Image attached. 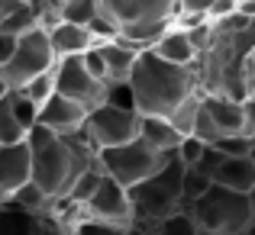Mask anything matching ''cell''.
I'll use <instances>...</instances> for the list:
<instances>
[{
	"mask_svg": "<svg viewBox=\"0 0 255 235\" xmlns=\"http://www.w3.org/2000/svg\"><path fill=\"white\" fill-rule=\"evenodd\" d=\"M49 36V45H52V55L55 58H65V55H81L94 45V36L87 26H78V23H68V19H58L55 26L45 29Z\"/></svg>",
	"mask_w": 255,
	"mask_h": 235,
	"instance_id": "16",
	"label": "cell"
},
{
	"mask_svg": "<svg viewBox=\"0 0 255 235\" xmlns=\"http://www.w3.org/2000/svg\"><path fill=\"white\" fill-rule=\"evenodd\" d=\"M100 0H62V19L68 23H78V26H87L97 13Z\"/></svg>",
	"mask_w": 255,
	"mask_h": 235,
	"instance_id": "28",
	"label": "cell"
},
{
	"mask_svg": "<svg viewBox=\"0 0 255 235\" xmlns=\"http://www.w3.org/2000/svg\"><path fill=\"white\" fill-rule=\"evenodd\" d=\"M36 216L39 213H26L13 206L10 200L0 203V235H36Z\"/></svg>",
	"mask_w": 255,
	"mask_h": 235,
	"instance_id": "20",
	"label": "cell"
},
{
	"mask_svg": "<svg viewBox=\"0 0 255 235\" xmlns=\"http://www.w3.org/2000/svg\"><path fill=\"white\" fill-rule=\"evenodd\" d=\"M239 80H243V97L249 100V93L255 90V52H249L243 62V71H239Z\"/></svg>",
	"mask_w": 255,
	"mask_h": 235,
	"instance_id": "34",
	"label": "cell"
},
{
	"mask_svg": "<svg viewBox=\"0 0 255 235\" xmlns=\"http://www.w3.org/2000/svg\"><path fill=\"white\" fill-rule=\"evenodd\" d=\"M181 174H184V164L178 161V155H171L145 180L126 187L129 210H132L129 226H139V229H145L152 235L162 219H168L171 213L181 210Z\"/></svg>",
	"mask_w": 255,
	"mask_h": 235,
	"instance_id": "5",
	"label": "cell"
},
{
	"mask_svg": "<svg viewBox=\"0 0 255 235\" xmlns=\"http://www.w3.org/2000/svg\"><path fill=\"white\" fill-rule=\"evenodd\" d=\"M249 200H252V216H255V187L249 190Z\"/></svg>",
	"mask_w": 255,
	"mask_h": 235,
	"instance_id": "40",
	"label": "cell"
},
{
	"mask_svg": "<svg viewBox=\"0 0 255 235\" xmlns=\"http://www.w3.org/2000/svg\"><path fill=\"white\" fill-rule=\"evenodd\" d=\"M52 65H55V55H52L49 36H45L42 26H36V29L16 36L13 55L0 65V80H3L6 87H23L36 75L52 71Z\"/></svg>",
	"mask_w": 255,
	"mask_h": 235,
	"instance_id": "9",
	"label": "cell"
},
{
	"mask_svg": "<svg viewBox=\"0 0 255 235\" xmlns=\"http://www.w3.org/2000/svg\"><path fill=\"white\" fill-rule=\"evenodd\" d=\"M84 116H87L84 106L75 103V100H68L58 90H52L49 97H45V103L36 110V123L45 126V129H52V132H62V136H78Z\"/></svg>",
	"mask_w": 255,
	"mask_h": 235,
	"instance_id": "13",
	"label": "cell"
},
{
	"mask_svg": "<svg viewBox=\"0 0 255 235\" xmlns=\"http://www.w3.org/2000/svg\"><path fill=\"white\" fill-rule=\"evenodd\" d=\"M81 62H84V68L91 71L97 80H104V58H100V52L94 49V45H91L87 52H81ZM104 84H107V80H104Z\"/></svg>",
	"mask_w": 255,
	"mask_h": 235,
	"instance_id": "35",
	"label": "cell"
},
{
	"mask_svg": "<svg viewBox=\"0 0 255 235\" xmlns=\"http://www.w3.org/2000/svg\"><path fill=\"white\" fill-rule=\"evenodd\" d=\"M29 6L42 29H49V26H55L62 19V0H29Z\"/></svg>",
	"mask_w": 255,
	"mask_h": 235,
	"instance_id": "30",
	"label": "cell"
},
{
	"mask_svg": "<svg viewBox=\"0 0 255 235\" xmlns=\"http://www.w3.org/2000/svg\"><path fill=\"white\" fill-rule=\"evenodd\" d=\"M36 26H39V23H36V13H32L29 0L16 3L3 19H0V32H10V36H23V32L36 29Z\"/></svg>",
	"mask_w": 255,
	"mask_h": 235,
	"instance_id": "23",
	"label": "cell"
},
{
	"mask_svg": "<svg viewBox=\"0 0 255 235\" xmlns=\"http://www.w3.org/2000/svg\"><path fill=\"white\" fill-rule=\"evenodd\" d=\"M252 161H255V149H252Z\"/></svg>",
	"mask_w": 255,
	"mask_h": 235,
	"instance_id": "43",
	"label": "cell"
},
{
	"mask_svg": "<svg viewBox=\"0 0 255 235\" xmlns=\"http://www.w3.org/2000/svg\"><path fill=\"white\" fill-rule=\"evenodd\" d=\"M78 136L94 152L110 149V145H120V142H129V139L139 136V113L132 106H117V103H107L104 100L100 106H94L84 116Z\"/></svg>",
	"mask_w": 255,
	"mask_h": 235,
	"instance_id": "8",
	"label": "cell"
},
{
	"mask_svg": "<svg viewBox=\"0 0 255 235\" xmlns=\"http://www.w3.org/2000/svg\"><path fill=\"white\" fill-rule=\"evenodd\" d=\"M16 3H23V0H0V19H3L6 13H10L13 6H16Z\"/></svg>",
	"mask_w": 255,
	"mask_h": 235,
	"instance_id": "38",
	"label": "cell"
},
{
	"mask_svg": "<svg viewBox=\"0 0 255 235\" xmlns=\"http://www.w3.org/2000/svg\"><path fill=\"white\" fill-rule=\"evenodd\" d=\"M239 235H255V219H252V223H249V226H246V229H243V232H239Z\"/></svg>",
	"mask_w": 255,
	"mask_h": 235,
	"instance_id": "39",
	"label": "cell"
},
{
	"mask_svg": "<svg viewBox=\"0 0 255 235\" xmlns=\"http://www.w3.org/2000/svg\"><path fill=\"white\" fill-rule=\"evenodd\" d=\"M6 90H10V87H6V84H3V80H0V97H3V93H6Z\"/></svg>",
	"mask_w": 255,
	"mask_h": 235,
	"instance_id": "41",
	"label": "cell"
},
{
	"mask_svg": "<svg viewBox=\"0 0 255 235\" xmlns=\"http://www.w3.org/2000/svg\"><path fill=\"white\" fill-rule=\"evenodd\" d=\"M84 216L91 219H104V223H113V226H129L132 223V210H129V197H126V187L117 184L113 177H100L97 190L91 193V197L84 200L81 206Z\"/></svg>",
	"mask_w": 255,
	"mask_h": 235,
	"instance_id": "12",
	"label": "cell"
},
{
	"mask_svg": "<svg viewBox=\"0 0 255 235\" xmlns=\"http://www.w3.org/2000/svg\"><path fill=\"white\" fill-rule=\"evenodd\" d=\"M210 180L230 187V190L249 193L255 187V161H252V155H223L220 164L210 171Z\"/></svg>",
	"mask_w": 255,
	"mask_h": 235,
	"instance_id": "15",
	"label": "cell"
},
{
	"mask_svg": "<svg viewBox=\"0 0 255 235\" xmlns=\"http://www.w3.org/2000/svg\"><path fill=\"white\" fill-rule=\"evenodd\" d=\"M200 106H204L207 119L217 129V139L220 136H255L249 100H236V97H226V93H200Z\"/></svg>",
	"mask_w": 255,
	"mask_h": 235,
	"instance_id": "11",
	"label": "cell"
},
{
	"mask_svg": "<svg viewBox=\"0 0 255 235\" xmlns=\"http://www.w3.org/2000/svg\"><path fill=\"white\" fill-rule=\"evenodd\" d=\"M249 52H255V16H249V23L236 32H220L213 29L210 42L204 52H197L194 58V75H197V90L200 93H226V97H243V62Z\"/></svg>",
	"mask_w": 255,
	"mask_h": 235,
	"instance_id": "3",
	"label": "cell"
},
{
	"mask_svg": "<svg viewBox=\"0 0 255 235\" xmlns=\"http://www.w3.org/2000/svg\"><path fill=\"white\" fill-rule=\"evenodd\" d=\"M217 152H223V155H252L255 149V139L252 136H220L217 142H210Z\"/></svg>",
	"mask_w": 255,
	"mask_h": 235,
	"instance_id": "31",
	"label": "cell"
},
{
	"mask_svg": "<svg viewBox=\"0 0 255 235\" xmlns=\"http://www.w3.org/2000/svg\"><path fill=\"white\" fill-rule=\"evenodd\" d=\"M94 155H97V164L107 177H113L123 187H132V184H139V180H145L152 171H158L174 152H168V155H165V152H155L142 136H136V139H129V142L110 145V149H97Z\"/></svg>",
	"mask_w": 255,
	"mask_h": 235,
	"instance_id": "7",
	"label": "cell"
},
{
	"mask_svg": "<svg viewBox=\"0 0 255 235\" xmlns=\"http://www.w3.org/2000/svg\"><path fill=\"white\" fill-rule=\"evenodd\" d=\"M6 97H10V106H13V116H16V123L23 126V132H29L32 126H36V110L39 106L32 103L29 97H26L19 87H10L6 90Z\"/></svg>",
	"mask_w": 255,
	"mask_h": 235,
	"instance_id": "26",
	"label": "cell"
},
{
	"mask_svg": "<svg viewBox=\"0 0 255 235\" xmlns=\"http://www.w3.org/2000/svg\"><path fill=\"white\" fill-rule=\"evenodd\" d=\"M100 177H104V171H100V164H97V155H94V164H87L84 171H81V174L75 177V184L68 187V193H65V200H68V203H75V206H84V200L91 197L94 190H97Z\"/></svg>",
	"mask_w": 255,
	"mask_h": 235,
	"instance_id": "21",
	"label": "cell"
},
{
	"mask_svg": "<svg viewBox=\"0 0 255 235\" xmlns=\"http://www.w3.org/2000/svg\"><path fill=\"white\" fill-rule=\"evenodd\" d=\"M26 180H29V145H26V139L0 145V193L10 197Z\"/></svg>",
	"mask_w": 255,
	"mask_h": 235,
	"instance_id": "14",
	"label": "cell"
},
{
	"mask_svg": "<svg viewBox=\"0 0 255 235\" xmlns=\"http://www.w3.org/2000/svg\"><path fill=\"white\" fill-rule=\"evenodd\" d=\"M94 49L104 58V80L107 84H117V80L129 78V68L136 62V49L123 45L120 39H107V42H94Z\"/></svg>",
	"mask_w": 255,
	"mask_h": 235,
	"instance_id": "17",
	"label": "cell"
},
{
	"mask_svg": "<svg viewBox=\"0 0 255 235\" xmlns=\"http://www.w3.org/2000/svg\"><path fill=\"white\" fill-rule=\"evenodd\" d=\"M197 106H200V90H194V93H187L184 100H181L178 106L171 110V116H168V123L174 126V129L181 132V136H191L194 132V119H197Z\"/></svg>",
	"mask_w": 255,
	"mask_h": 235,
	"instance_id": "24",
	"label": "cell"
},
{
	"mask_svg": "<svg viewBox=\"0 0 255 235\" xmlns=\"http://www.w3.org/2000/svg\"><path fill=\"white\" fill-rule=\"evenodd\" d=\"M26 145H29V180L42 187L49 200L65 197L78 174L94 164V149L81 136H62L39 123L26 132Z\"/></svg>",
	"mask_w": 255,
	"mask_h": 235,
	"instance_id": "1",
	"label": "cell"
},
{
	"mask_svg": "<svg viewBox=\"0 0 255 235\" xmlns=\"http://www.w3.org/2000/svg\"><path fill=\"white\" fill-rule=\"evenodd\" d=\"M207 187H210V177H207L200 167H194V164L184 167V174H181V210H187Z\"/></svg>",
	"mask_w": 255,
	"mask_h": 235,
	"instance_id": "25",
	"label": "cell"
},
{
	"mask_svg": "<svg viewBox=\"0 0 255 235\" xmlns=\"http://www.w3.org/2000/svg\"><path fill=\"white\" fill-rule=\"evenodd\" d=\"M149 49L155 52L158 58L171 62V65H194V58H197V49L191 45L187 32L178 29V26H171L168 32H162V36H158L155 42L149 45Z\"/></svg>",
	"mask_w": 255,
	"mask_h": 235,
	"instance_id": "18",
	"label": "cell"
},
{
	"mask_svg": "<svg viewBox=\"0 0 255 235\" xmlns=\"http://www.w3.org/2000/svg\"><path fill=\"white\" fill-rule=\"evenodd\" d=\"M6 200H10L13 206H19V210H26V213H45V210H49V203H52V200L45 197V190L39 184H32V180L19 184Z\"/></svg>",
	"mask_w": 255,
	"mask_h": 235,
	"instance_id": "22",
	"label": "cell"
},
{
	"mask_svg": "<svg viewBox=\"0 0 255 235\" xmlns=\"http://www.w3.org/2000/svg\"><path fill=\"white\" fill-rule=\"evenodd\" d=\"M19 90H23V93H26V97H29L36 106H42V103H45V97H49V93L55 90L52 71H42V75H36V78L29 80V84H23V87H19Z\"/></svg>",
	"mask_w": 255,
	"mask_h": 235,
	"instance_id": "29",
	"label": "cell"
},
{
	"mask_svg": "<svg viewBox=\"0 0 255 235\" xmlns=\"http://www.w3.org/2000/svg\"><path fill=\"white\" fill-rule=\"evenodd\" d=\"M236 10V0H213L210 10H207V19H217V16H226V13Z\"/></svg>",
	"mask_w": 255,
	"mask_h": 235,
	"instance_id": "36",
	"label": "cell"
},
{
	"mask_svg": "<svg viewBox=\"0 0 255 235\" xmlns=\"http://www.w3.org/2000/svg\"><path fill=\"white\" fill-rule=\"evenodd\" d=\"M19 139H26L23 126L16 123V116H13V106H10V97H0V145L6 142H19Z\"/></svg>",
	"mask_w": 255,
	"mask_h": 235,
	"instance_id": "27",
	"label": "cell"
},
{
	"mask_svg": "<svg viewBox=\"0 0 255 235\" xmlns=\"http://www.w3.org/2000/svg\"><path fill=\"white\" fill-rule=\"evenodd\" d=\"M13 45H16V36H10V32H0V65H3L6 58L13 55Z\"/></svg>",
	"mask_w": 255,
	"mask_h": 235,
	"instance_id": "37",
	"label": "cell"
},
{
	"mask_svg": "<svg viewBox=\"0 0 255 235\" xmlns=\"http://www.w3.org/2000/svg\"><path fill=\"white\" fill-rule=\"evenodd\" d=\"M139 136H142L155 152H165V155L174 152L178 142L184 139L165 116H142V113H139Z\"/></svg>",
	"mask_w": 255,
	"mask_h": 235,
	"instance_id": "19",
	"label": "cell"
},
{
	"mask_svg": "<svg viewBox=\"0 0 255 235\" xmlns=\"http://www.w3.org/2000/svg\"><path fill=\"white\" fill-rule=\"evenodd\" d=\"M187 216L197 229H207V232H230V235H239L246 226L252 223V200L249 193L243 190H230L223 184H213L187 206Z\"/></svg>",
	"mask_w": 255,
	"mask_h": 235,
	"instance_id": "6",
	"label": "cell"
},
{
	"mask_svg": "<svg viewBox=\"0 0 255 235\" xmlns=\"http://www.w3.org/2000/svg\"><path fill=\"white\" fill-rule=\"evenodd\" d=\"M100 13L117 26V39L129 49H149L178 16V0H100Z\"/></svg>",
	"mask_w": 255,
	"mask_h": 235,
	"instance_id": "4",
	"label": "cell"
},
{
	"mask_svg": "<svg viewBox=\"0 0 255 235\" xmlns=\"http://www.w3.org/2000/svg\"><path fill=\"white\" fill-rule=\"evenodd\" d=\"M204 145H207V142H200L197 136H184V139L178 142V149H174V155H178V161H181L184 167H191V164H197Z\"/></svg>",
	"mask_w": 255,
	"mask_h": 235,
	"instance_id": "33",
	"label": "cell"
},
{
	"mask_svg": "<svg viewBox=\"0 0 255 235\" xmlns=\"http://www.w3.org/2000/svg\"><path fill=\"white\" fill-rule=\"evenodd\" d=\"M75 235H123V226H113V223H104V219H78L75 223Z\"/></svg>",
	"mask_w": 255,
	"mask_h": 235,
	"instance_id": "32",
	"label": "cell"
},
{
	"mask_svg": "<svg viewBox=\"0 0 255 235\" xmlns=\"http://www.w3.org/2000/svg\"><path fill=\"white\" fill-rule=\"evenodd\" d=\"M52 80H55V90L58 93H65L68 100L81 103L87 113L107 100V84H104V80H97L91 71L84 68L81 55L55 58V65H52Z\"/></svg>",
	"mask_w": 255,
	"mask_h": 235,
	"instance_id": "10",
	"label": "cell"
},
{
	"mask_svg": "<svg viewBox=\"0 0 255 235\" xmlns=\"http://www.w3.org/2000/svg\"><path fill=\"white\" fill-rule=\"evenodd\" d=\"M249 103H252V106H255V90H252V93H249Z\"/></svg>",
	"mask_w": 255,
	"mask_h": 235,
	"instance_id": "42",
	"label": "cell"
},
{
	"mask_svg": "<svg viewBox=\"0 0 255 235\" xmlns=\"http://www.w3.org/2000/svg\"><path fill=\"white\" fill-rule=\"evenodd\" d=\"M126 84H129L136 113L168 119L174 106L187 93L197 90V75H194L191 65H171L165 58H158L152 49H139Z\"/></svg>",
	"mask_w": 255,
	"mask_h": 235,
	"instance_id": "2",
	"label": "cell"
}]
</instances>
